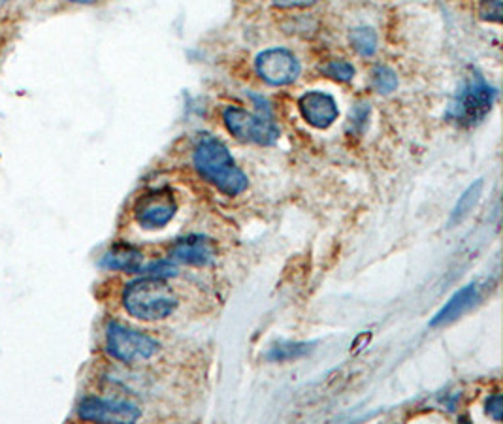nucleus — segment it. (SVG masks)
I'll return each instance as SVG.
<instances>
[{"instance_id":"obj_3","label":"nucleus","mask_w":503,"mask_h":424,"mask_svg":"<svg viewBox=\"0 0 503 424\" xmlns=\"http://www.w3.org/2000/svg\"><path fill=\"white\" fill-rule=\"evenodd\" d=\"M106 351L119 362L136 364L153 359L160 351V343L150 334L113 321L106 328Z\"/></svg>"},{"instance_id":"obj_7","label":"nucleus","mask_w":503,"mask_h":424,"mask_svg":"<svg viewBox=\"0 0 503 424\" xmlns=\"http://www.w3.org/2000/svg\"><path fill=\"white\" fill-rule=\"evenodd\" d=\"M78 417L91 422L131 424L141 417V411L136 404L127 402V400H104L97 396H87L78 406Z\"/></svg>"},{"instance_id":"obj_6","label":"nucleus","mask_w":503,"mask_h":424,"mask_svg":"<svg viewBox=\"0 0 503 424\" xmlns=\"http://www.w3.org/2000/svg\"><path fill=\"white\" fill-rule=\"evenodd\" d=\"M178 214V202L172 191L157 188L143 195L134 206V219L143 230H159L170 223Z\"/></svg>"},{"instance_id":"obj_12","label":"nucleus","mask_w":503,"mask_h":424,"mask_svg":"<svg viewBox=\"0 0 503 424\" xmlns=\"http://www.w3.org/2000/svg\"><path fill=\"white\" fill-rule=\"evenodd\" d=\"M475 302H477V285L475 283H469V285H466L464 289L450 296V300L436 313V317L430 321V326L436 328L457 321L459 317H462L466 312L473 308Z\"/></svg>"},{"instance_id":"obj_21","label":"nucleus","mask_w":503,"mask_h":424,"mask_svg":"<svg viewBox=\"0 0 503 424\" xmlns=\"http://www.w3.org/2000/svg\"><path fill=\"white\" fill-rule=\"evenodd\" d=\"M277 8H307L317 5L319 0H272Z\"/></svg>"},{"instance_id":"obj_5","label":"nucleus","mask_w":503,"mask_h":424,"mask_svg":"<svg viewBox=\"0 0 503 424\" xmlns=\"http://www.w3.org/2000/svg\"><path fill=\"white\" fill-rule=\"evenodd\" d=\"M496 91L481 78H471L464 89L457 94V99L449 106V117L459 125L473 127L483 121L487 113L492 110Z\"/></svg>"},{"instance_id":"obj_8","label":"nucleus","mask_w":503,"mask_h":424,"mask_svg":"<svg viewBox=\"0 0 503 424\" xmlns=\"http://www.w3.org/2000/svg\"><path fill=\"white\" fill-rule=\"evenodd\" d=\"M256 74L270 85H289L300 76V63L285 47H272L262 52L255 61Z\"/></svg>"},{"instance_id":"obj_9","label":"nucleus","mask_w":503,"mask_h":424,"mask_svg":"<svg viewBox=\"0 0 503 424\" xmlns=\"http://www.w3.org/2000/svg\"><path fill=\"white\" fill-rule=\"evenodd\" d=\"M298 110L304 121L319 130L332 127L340 117L338 102L334 101L332 94L323 91H309L302 94L298 101Z\"/></svg>"},{"instance_id":"obj_18","label":"nucleus","mask_w":503,"mask_h":424,"mask_svg":"<svg viewBox=\"0 0 503 424\" xmlns=\"http://www.w3.org/2000/svg\"><path fill=\"white\" fill-rule=\"evenodd\" d=\"M479 15L490 23H501V0H481V5H479Z\"/></svg>"},{"instance_id":"obj_13","label":"nucleus","mask_w":503,"mask_h":424,"mask_svg":"<svg viewBox=\"0 0 503 424\" xmlns=\"http://www.w3.org/2000/svg\"><path fill=\"white\" fill-rule=\"evenodd\" d=\"M483 187H485L483 179H477L473 185H469V187L466 188L464 195L459 198L457 206H454V209H452L450 225L464 221V219L471 214L473 207H475L477 202H479V198H481V195H483Z\"/></svg>"},{"instance_id":"obj_10","label":"nucleus","mask_w":503,"mask_h":424,"mask_svg":"<svg viewBox=\"0 0 503 424\" xmlns=\"http://www.w3.org/2000/svg\"><path fill=\"white\" fill-rule=\"evenodd\" d=\"M170 256L174 261L189 266H208L218 256V247H215L211 238H206V236L200 234H190L170 247Z\"/></svg>"},{"instance_id":"obj_14","label":"nucleus","mask_w":503,"mask_h":424,"mask_svg":"<svg viewBox=\"0 0 503 424\" xmlns=\"http://www.w3.org/2000/svg\"><path fill=\"white\" fill-rule=\"evenodd\" d=\"M354 52L363 57H372L377 52V34L370 27H358L349 34Z\"/></svg>"},{"instance_id":"obj_22","label":"nucleus","mask_w":503,"mask_h":424,"mask_svg":"<svg viewBox=\"0 0 503 424\" xmlns=\"http://www.w3.org/2000/svg\"><path fill=\"white\" fill-rule=\"evenodd\" d=\"M72 3H76V5H92V3H97V0H72Z\"/></svg>"},{"instance_id":"obj_4","label":"nucleus","mask_w":503,"mask_h":424,"mask_svg":"<svg viewBox=\"0 0 503 424\" xmlns=\"http://www.w3.org/2000/svg\"><path fill=\"white\" fill-rule=\"evenodd\" d=\"M223 120L232 136L242 141H249V144L272 146L279 138V129L274 123L270 111L266 108L262 111V106L258 113H251L237 106H228L223 113Z\"/></svg>"},{"instance_id":"obj_2","label":"nucleus","mask_w":503,"mask_h":424,"mask_svg":"<svg viewBox=\"0 0 503 424\" xmlns=\"http://www.w3.org/2000/svg\"><path fill=\"white\" fill-rule=\"evenodd\" d=\"M179 305V298L160 277H140L125 287L123 308L140 321H162L170 317Z\"/></svg>"},{"instance_id":"obj_17","label":"nucleus","mask_w":503,"mask_h":424,"mask_svg":"<svg viewBox=\"0 0 503 424\" xmlns=\"http://www.w3.org/2000/svg\"><path fill=\"white\" fill-rule=\"evenodd\" d=\"M138 274H146V275H151V277L166 279L170 275H176L178 268L170 261H157V263H151L148 266H141Z\"/></svg>"},{"instance_id":"obj_1","label":"nucleus","mask_w":503,"mask_h":424,"mask_svg":"<svg viewBox=\"0 0 503 424\" xmlns=\"http://www.w3.org/2000/svg\"><path fill=\"white\" fill-rule=\"evenodd\" d=\"M193 162L197 172L227 197L242 195L249 185L247 176L236 167L228 148L218 138L204 136L195 148Z\"/></svg>"},{"instance_id":"obj_11","label":"nucleus","mask_w":503,"mask_h":424,"mask_svg":"<svg viewBox=\"0 0 503 424\" xmlns=\"http://www.w3.org/2000/svg\"><path fill=\"white\" fill-rule=\"evenodd\" d=\"M101 266L108 270L138 274L140 268L143 266V255L138 247L125 242H119L104 253Z\"/></svg>"},{"instance_id":"obj_16","label":"nucleus","mask_w":503,"mask_h":424,"mask_svg":"<svg viewBox=\"0 0 503 424\" xmlns=\"http://www.w3.org/2000/svg\"><path fill=\"white\" fill-rule=\"evenodd\" d=\"M324 74L334 80V82H340V83H347L354 78V66L347 61H330L324 66Z\"/></svg>"},{"instance_id":"obj_20","label":"nucleus","mask_w":503,"mask_h":424,"mask_svg":"<svg viewBox=\"0 0 503 424\" xmlns=\"http://www.w3.org/2000/svg\"><path fill=\"white\" fill-rule=\"evenodd\" d=\"M501 410H503V400L501 394H494L487 400V413L494 419V420H501Z\"/></svg>"},{"instance_id":"obj_23","label":"nucleus","mask_w":503,"mask_h":424,"mask_svg":"<svg viewBox=\"0 0 503 424\" xmlns=\"http://www.w3.org/2000/svg\"><path fill=\"white\" fill-rule=\"evenodd\" d=\"M5 3H6V0H0V5H5Z\"/></svg>"},{"instance_id":"obj_15","label":"nucleus","mask_w":503,"mask_h":424,"mask_svg":"<svg viewBox=\"0 0 503 424\" xmlns=\"http://www.w3.org/2000/svg\"><path fill=\"white\" fill-rule=\"evenodd\" d=\"M372 83L373 89L381 94H389L392 91H396L398 87V76L392 68L389 66H377L372 72Z\"/></svg>"},{"instance_id":"obj_19","label":"nucleus","mask_w":503,"mask_h":424,"mask_svg":"<svg viewBox=\"0 0 503 424\" xmlns=\"http://www.w3.org/2000/svg\"><path fill=\"white\" fill-rule=\"evenodd\" d=\"M291 347H293V349H289V345H279V347H276V349L270 352L268 357H270L272 361H289V359H296V357L304 355V352L307 351L304 343H295V345H291Z\"/></svg>"}]
</instances>
